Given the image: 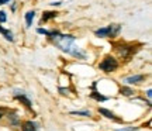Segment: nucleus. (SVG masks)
Returning <instances> with one entry per match:
<instances>
[{
  "mask_svg": "<svg viewBox=\"0 0 152 131\" xmlns=\"http://www.w3.org/2000/svg\"><path fill=\"white\" fill-rule=\"evenodd\" d=\"M52 38H54L55 44L62 51H65V52H71V49L73 48V42H75V37L73 35H66V34L56 33Z\"/></svg>",
  "mask_w": 152,
  "mask_h": 131,
  "instance_id": "obj_1",
  "label": "nucleus"
},
{
  "mask_svg": "<svg viewBox=\"0 0 152 131\" xmlns=\"http://www.w3.org/2000/svg\"><path fill=\"white\" fill-rule=\"evenodd\" d=\"M120 26L117 24H110L109 27H104V28H100V30H96L94 34L97 35V37H114V35H117L120 33Z\"/></svg>",
  "mask_w": 152,
  "mask_h": 131,
  "instance_id": "obj_2",
  "label": "nucleus"
},
{
  "mask_svg": "<svg viewBox=\"0 0 152 131\" xmlns=\"http://www.w3.org/2000/svg\"><path fill=\"white\" fill-rule=\"evenodd\" d=\"M99 68L103 72H114L118 68V62H117V59H114L113 56H106V58L99 64Z\"/></svg>",
  "mask_w": 152,
  "mask_h": 131,
  "instance_id": "obj_3",
  "label": "nucleus"
},
{
  "mask_svg": "<svg viewBox=\"0 0 152 131\" xmlns=\"http://www.w3.org/2000/svg\"><path fill=\"white\" fill-rule=\"evenodd\" d=\"M99 113H100V114H103L104 117H107V119H111V120H115V121L120 120L118 117H115V114H114L113 111H110V110H107V109H103V107H102V109H99Z\"/></svg>",
  "mask_w": 152,
  "mask_h": 131,
  "instance_id": "obj_4",
  "label": "nucleus"
},
{
  "mask_svg": "<svg viewBox=\"0 0 152 131\" xmlns=\"http://www.w3.org/2000/svg\"><path fill=\"white\" fill-rule=\"evenodd\" d=\"M141 81H144V75H134V76H130L125 79V82L128 85H134V83H138Z\"/></svg>",
  "mask_w": 152,
  "mask_h": 131,
  "instance_id": "obj_5",
  "label": "nucleus"
},
{
  "mask_svg": "<svg viewBox=\"0 0 152 131\" xmlns=\"http://www.w3.org/2000/svg\"><path fill=\"white\" fill-rule=\"evenodd\" d=\"M23 131H38L37 124L33 123V121H26L23 124Z\"/></svg>",
  "mask_w": 152,
  "mask_h": 131,
  "instance_id": "obj_6",
  "label": "nucleus"
},
{
  "mask_svg": "<svg viewBox=\"0 0 152 131\" xmlns=\"http://www.w3.org/2000/svg\"><path fill=\"white\" fill-rule=\"evenodd\" d=\"M34 17H35V13H34V11H27V14H26V23H27V27H31Z\"/></svg>",
  "mask_w": 152,
  "mask_h": 131,
  "instance_id": "obj_7",
  "label": "nucleus"
},
{
  "mask_svg": "<svg viewBox=\"0 0 152 131\" xmlns=\"http://www.w3.org/2000/svg\"><path fill=\"white\" fill-rule=\"evenodd\" d=\"M56 11H45L42 16V21H47V20H49V18H54V17H56Z\"/></svg>",
  "mask_w": 152,
  "mask_h": 131,
  "instance_id": "obj_8",
  "label": "nucleus"
},
{
  "mask_svg": "<svg viewBox=\"0 0 152 131\" xmlns=\"http://www.w3.org/2000/svg\"><path fill=\"white\" fill-rule=\"evenodd\" d=\"M71 114L73 116H83V117H90V111L89 110H79V111H71Z\"/></svg>",
  "mask_w": 152,
  "mask_h": 131,
  "instance_id": "obj_9",
  "label": "nucleus"
},
{
  "mask_svg": "<svg viewBox=\"0 0 152 131\" xmlns=\"http://www.w3.org/2000/svg\"><path fill=\"white\" fill-rule=\"evenodd\" d=\"M0 33L3 34L6 37V40H9V41H13V34L10 33V31H7V30H4L3 27H0Z\"/></svg>",
  "mask_w": 152,
  "mask_h": 131,
  "instance_id": "obj_10",
  "label": "nucleus"
},
{
  "mask_svg": "<svg viewBox=\"0 0 152 131\" xmlns=\"http://www.w3.org/2000/svg\"><path fill=\"white\" fill-rule=\"evenodd\" d=\"M93 99H96V100H99V102H104V100H107V97H104V96H102V94H97V93L94 92L90 94Z\"/></svg>",
  "mask_w": 152,
  "mask_h": 131,
  "instance_id": "obj_11",
  "label": "nucleus"
},
{
  "mask_svg": "<svg viewBox=\"0 0 152 131\" xmlns=\"http://www.w3.org/2000/svg\"><path fill=\"white\" fill-rule=\"evenodd\" d=\"M132 90H131L130 87H123V89H121V94H124V96H131V94H132Z\"/></svg>",
  "mask_w": 152,
  "mask_h": 131,
  "instance_id": "obj_12",
  "label": "nucleus"
},
{
  "mask_svg": "<svg viewBox=\"0 0 152 131\" xmlns=\"http://www.w3.org/2000/svg\"><path fill=\"white\" fill-rule=\"evenodd\" d=\"M18 99L21 100L23 103H26V106H27V107H31V106H33V104H31V102H30V100H28L26 96H18Z\"/></svg>",
  "mask_w": 152,
  "mask_h": 131,
  "instance_id": "obj_13",
  "label": "nucleus"
},
{
  "mask_svg": "<svg viewBox=\"0 0 152 131\" xmlns=\"http://www.w3.org/2000/svg\"><path fill=\"white\" fill-rule=\"evenodd\" d=\"M37 33L38 34H44V35H51V31H48V30H44V28H38L37 30Z\"/></svg>",
  "mask_w": 152,
  "mask_h": 131,
  "instance_id": "obj_14",
  "label": "nucleus"
},
{
  "mask_svg": "<svg viewBox=\"0 0 152 131\" xmlns=\"http://www.w3.org/2000/svg\"><path fill=\"white\" fill-rule=\"evenodd\" d=\"M7 17H6V13L4 11H0V23H6Z\"/></svg>",
  "mask_w": 152,
  "mask_h": 131,
  "instance_id": "obj_15",
  "label": "nucleus"
},
{
  "mask_svg": "<svg viewBox=\"0 0 152 131\" xmlns=\"http://www.w3.org/2000/svg\"><path fill=\"white\" fill-rule=\"evenodd\" d=\"M135 130H137L135 127H130V128H120L117 131H135Z\"/></svg>",
  "mask_w": 152,
  "mask_h": 131,
  "instance_id": "obj_16",
  "label": "nucleus"
},
{
  "mask_svg": "<svg viewBox=\"0 0 152 131\" xmlns=\"http://www.w3.org/2000/svg\"><path fill=\"white\" fill-rule=\"evenodd\" d=\"M59 92H62V94H68L69 90H68V89H59Z\"/></svg>",
  "mask_w": 152,
  "mask_h": 131,
  "instance_id": "obj_17",
  "label": "nucleus"
},
{
  "mask_svg": "<svg viewBox=\"0 0 152 131\" xmlns=\"http://www.w3.org/2000/svg\"><path fill=\"white\" fill-rule=\"evenodd\" d=\"M147 96H148V97H149V99H151V96H152V92H151V89H148V90H147Z\"/></svg>",
  "mask_w": 152,
  "mask_h": 131,
  "instance_id": "obj_18",
  "label": "nucleus"
},
{
  "mask_svg": "<svg viewBox=\"0 0 152 131\" xmlns=\"http://www.w3.org/2000/svg\"><path fill=\"white\" fill-rule=\"evenodd\" d=\"M52 6H59L61 4V1H54V3H51Z\"/></svg>",
  "mask_w": 152,
  "mask_h": 131,
  "instance_id": "obj_19",
  "label": "nucleus"
},
{
  "mask_svg": "<svg viewBox=\"0 0 152 131\" xmlns=\"http://www.w3.org/2000/svg\"><path fill=\"white\" fill-rule=\"evenodd\" d=\"M10 0H3V4H6V3H9Z\"/></svg>",
  "mask_w": 152,
  "mask_h": 131,
  "instance_id": "obj_20",
  "label": "nucleus"
},
{
  "mask_svg": "<svg viewBox=\"0 0 152 131\" xmlns=\"http://www.w3.org/2000/svg\"><path fill=\"white\" fill-rule=\"evenodd\" d=\"M0 4H3V0H0Z\"/></svg>",
  "mask_w": 152,
  "mask_h": 131,
  "instance_id": "obj_21",
  "label": "nucleus"
},
{
  "mask_svg": "<svg viewBox=\"0 0 152 131\" xmlns=\"http://www.w3.org/2000/svg\"><path fill=\"white\" fill-rule=\"evenodd\" d=\"M0 119H1V113H0Z\"/></svg>",
  "mask_w": 152,
  "mask_h": 131,
  "instance_id": "obj_22",
  "label": "nucleus"
}]
</instances>
